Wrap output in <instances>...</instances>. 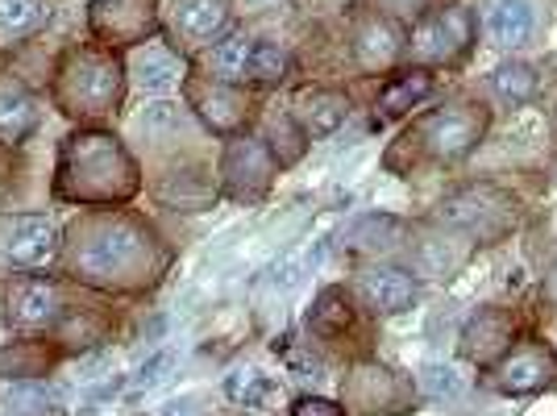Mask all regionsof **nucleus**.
<instances>
[{
	"mask_svg": "<svg viewBox=\"0 0 557 416\" xmlns=\"http://www.w3.org/2000/svg\"><path fill=\"white\" fill-rule=\"evenodd\" d=\"M71 267L96 287H138L159 276L163 250L154 233L129 217H92L79 230Z\"/></svg>",
	"mask_w": 557,
	"mask_h": 416,
	"instance_id": "nucleus-1",
	"label": "nucleus"
},
{
	"mask_svg": "<svg viewBox=\"0 0 557 416\" xmlns=\"http://www.w3.org/2000/svg\"><path fill=\"white\" fill-rule=\"evenodd\" d=\"M138 187L134 159L116 146L109 134H79L63 146V167H59V192L79 205H113L129 200Z\"/></svg>",
	"mask_w": 557,
	"mask_h": 416,
	"instance_id": "nucleus-2",
	"label": "nucleus"
},
{
	"mask_svg": "<svg viewBox=\"0 0 557 416\" xmlns=\"http://www.w3.org/2000/svg\"><path fill=\"white\" fill-rule=\"evenodd\" d=\"M487 121L491 117L483 105H474V100H454V105H445L437 113L420 117L417 130L404 138V146L429 162H458L483 142Z\"/></svg>",
	"mask_w": 557,
	"mask_h": 416,
	"instance_id": "nucleus-3",
	"label": "nucleus"
},
{
	"mask_svg": "<svg viewBox=\"0 0 557 416\" xmlns=\"http://www.w3.org/2000/svg\"><path fill=\"white\" fill-rule=\"evenodd\" d=\"M59 100L67 113L100 117L121 100V63L100 50H79L71 54L63 75H59Z\"/></svg>",
	"mask_w": 557,
	"mask_h": 416,
	"instance_id": "nucleus-4",
	"label": "nucleus"
},
{
	"mask_svg": "<svg viewBox=\"0 0 557 416\" xmlns=\"http://www.w3.org/2000/svg\"><path fill=\"white\" fill-rule=\"evenodd\" d=\"M437 217L445 225L479 237V242H499L516 225V196L495 184H470L454 196H445Z\"/></svg>",
	"mask_w": 557,
	"mask_h": 416,
	"instance_id": "nucleus-5",
	"label": "nucleus"
},
{
	"mask_svg": "<svg viewBox=\"0 0 557 416\" xmlns=\"http://www.w3.org/2000/svg\"><path fill=\"white\" fill-rule=\"evenodd\" d=\"M470 42H474V17L462 4H445L412 29V54L420 63H458Z\"/></svg>",
	"mask_w": 557,
	"mask_h": 416,
	"instance_id": "nucleus-6",
	"label": "nucleus"
},
{
	"mask_svg": "<svg viewBox=\"0 0 557 416\" xmlns=\"http://www.w3.org/2000/svg\"><path fill=\"white\" fill-rule=\"evenodd\" d=\"M557 379V354L541 342H524V346L508 350L495 367H491V383L504 395H536L545 392Z\"/></svg>",
	"mask_w": 557,
	"mask_h": 416,
	"instance_id": "nucleus-7",
	"label": "nucleus"
},
{
	"mask_svg": "<svg viewBox=\"0 0 557 416\" xmlns=\"http://www.w3.org/2000/svg\"><path fill=\"white\" fill-rule=\"evenodd\" d=\"M221 175H225L230 196H237V200H258L271 187L275 155L258 138H233L230 150H225V162H221Z\"/></svg>",
	"mask_w": 557,
	"mask_h": 416,
	"instance_id": "nucleus-8",
	"label": "nucleus"
},
{
	"mask_svg": "<svg viewBox=\"0 0 557 416\" xmlns=\"http://www.w3.org/2000/svg\"><path fill=\"white\" fill-rule=\"evenodd\" d=\"M408 395H412L408 379H399L392 367H379V363H362L346 379V400L354 408H362V413L371 416L404 413L408 408Z\"/></svg>",
	"mask_w": 557,
	"mask_h": 416,
	"instance_id": "nucleus-9",
	"label": "nucleus"
},
{
	"mask_svg": "<svg viewBox=\"0 0 557 416\" xmlns=\"http://www.w3.org/2000/svg\"><path fill=\"white\" fill-rule=\"evenodd\" d=\"M0 255L13 267H47L59 255V230L47 217H13L4 221V237H0Z\"/></svg>",
	"mask_w": 557,
	"mask_h": 416,
	"instance_id": "nucleus-10",
	"label": "nucleus"
},
{
	"mask_svg": "<svg viewBox=\"0 0 557 416\" xmlns=\"http://www.w3.org/2000/svg\"><path fill=\"white\" fill-rule=\"evenodd\" d=\"M59 313H63V296L47 279H17L4 287V321L13 329H42L59 321Z\"/></svg>",
	"mask_w": 557,
	"mask_h": 416,
	"instance_id": "nucleus-11",
	"label": "nucleus"
},
{
	"mask_svg": "<svg viewBox=\"0 0 557 416\" xmlns=\"http://www.w3.org/2000/svg\"><path fill=\"white\" fill-rule=\"evenodd\" d=\"M187 96H191V109L205 117V125L216 130V134H237L250 117V100L237 93L233 84H209V79H191L187 84Z\"/></svg>",
	"mask_w": 557,
	"mask_h": 416,
	"instance_id": "nucleus-12",
	"label": "nucleus"
},
{
	"mask_svg": "<svg viewBox=\"0 0 557 416\" xmlns=\"http://www.w3.org/2000/svg\"><path fill=\"white\" fill-rule=\"evenodd\" d=\"M511 346V317L504 308H479L462 329V354L479 367L499 363Z\"/></svg>",
	"mask_w": 557,
	"mask_h": 416,
	"instance_id": "nucleus-13",
	"label": "nucleus"
},
{
	"mask_svg": "<svg viewBox=\"0 0 557 416\" xmlns=\"http://www.w3.org/2000/svg\"><path fill=\"white\" fill-rule=\"evenodd\" d=\"M404 29L392 22V17H367L354 34V59L362 71H383L395 68V59L404 54Z\"/></svg>",
	"mask_w": 557,
	"mask_h": 416,
	"instance_id": "nucleus-14",
	"label": "nucleus"
},
{
	"mask_svg": "<svg viewBox=\"0 0 557 416\" xmlns=\"http://www.w3.org/2000/svg\"><path fill=\"white\" fill-rule=\"evenodd\" d=\"M92 25L109 42H138L154 25V0H104L96 9Z\"/></svg>",
	"mask_w": 557,
	"mask_h": 416,
	"instance_id": "nucleus-15",
	"label": "nucleus"
},
{
	"mask_svg": "<svg viewBox=\"0 0 557 416\" xmlns=\"http://www.w3.org/2000/svg\"><path fill=\"white\" fill-rule=\"evenodd\" d=\"M483 29L499 50H516L533 38V4L529 0H483Z\"/></svg>",
	"mask_w": 557,
	"mask_h": 416,
	"instance_id": "nucleus-16",
	"label": "nucleus"
},
{
	"mask_svg": "<svg viewBox=\"0 0 557 416\" xmlns=\"http://www.w3.org/2000/svg\"><path fill=\"white\" fill-rule=\"evenodd\" d=\"M362 301L371 304L374 313H383V317H395V313H408L412 304H417V279L408 276V271H395V267H374L362 276Z\"/></svg>",
	"mask_w": 557,
	"mask_h": 416,
	"instance_id": "nucleus-17",
	"label": "nucleus"
},
{
	"mask_svg": "<svg viewBox=\"0 0 557 416\" xmlns=\"http://www.w3.org/2000/svg\"><path fill=\"white\" fill-rule=\"evenodd\" d=\"M230 25V0H180L175 9V34L187 47H205Z\"/></svg>",
	"mask_w": 557,
	"mask_h": 416,
	"instance_id": "nucleus-18",
	"label": "nucleus"
},
{
	"mask_svg": "<svg viewBox=\"0 0 557 416\" xmlns=\"http://www.w3.org/2000/svg\"><path fill=\"white\" fill-rule=\"evenodd\" d=\"M349 117V100L333 88H312L296 100V121L308 138H329L342 130V121Z\"/></svg>",
	"mask_w": 557,
	"mask_h": 416,
	"instance_id": "nucleus-19",
	"label": "nucleus"
},
{
	"mask_svg": "<svg viewBox=\"0 0 557 416\" xmlns=\"http://www.w3.org/2000/svg\"><path fill=\"white\" fill-rule=\"evenodd\" d=\"M38 130V105L22 88H0V142L17 146Z\"/></svg>",
	"mask_w": 557,
	"mask_h": 416,
	"instance_id": "nucleus-20",
	"label": "nucleus"
},
{
	"mask_svg": "<svg viewBox=\"0 0 557 416\" xmlns=\"http://www.w3.org/2000/svg\"><path fill=\"white\" fill-rule=\"evenodd\" d=\"M429 93H433V75H429L424 68L408 71V75H399L395 84H387V88H383V96H379V117L408 113V109H417Z\"/></svg>",
	"mask_w": 557,
	"mask_h": 416,
	"instance_id": "nucleus-21",
	"label": "nucleus"
},
{
	"mask_svg": "<svg viewBox=\"0 0 557 416\" xmlns=\"http://www.w3.org/2000/svg\"><path fill=\"white\" fill-rule=\"evenodd\" d=\"M255 42H258V38L230 34L225 42H216V50H212V71H216L225 84L246 79V71H250V54H255Z\"/></svg>",
	"mask_w": 557,
	"mask_h": 416,
	"instance_id": "nucleus-22",
	"label": "nucleus"
},
{
	"mask_svg": "<svg viewBox=\"0 0 557 416\" xmlns=\"http://www.w3.org/2000/svg\"><path fill=\"white\" fill-rule=\"evenodd\" d=\"M354 325V313H349V301L342 287H325L317 304H312V329L325 333V338H337Z\"/></svg>",
	"mask_w": 557,
	"mask_h": 416,
	"instance_id": "nucleus-23",
	"label": "nucleus"
},
{
	"mask_svg": "<svg viewBox=\"0 0 557 416\" xmlns=\"http://www.w3.org/2000/svg\"><path fill=\"white\" fill-rule=\"evenodd\" d=\"M491 84H495V93L499 100H508V105H524V100H533L536 96V71L529 63H499L495 75H491Z\"/></svg>",
	"mask_w": 557,
	"mask_h": 416,
	"instance_id": "nucleus-24",
	"label": "nucleus"
},
{
	"mask_svg": "<svg viewBox=\"0 0 557 416\" xmlns=\"http://www.w3.org/2000/svg\"><path fill=\"white\" fill-rule=\"evenodd\" d=\"M304 138H308V134H304L292 117H283V113L267 117V142H271V155H275L278 167H292V162L300 159Z\"/></svg>",
	"mask_w": 557,
	"mask_h": 416,
	"instance_id": "nucleus-25",
	"label": "nucleus"
},
{
	"mask_svg": "<svg viewBox=\"0 0 557 416\" xmlns=\"http://www.w3.org/2000/svg\"><path fill=\"white\" fill-rule=\"evenodd\" d=\"M42 22H47V4L42 0H0V34L4 38L34 34Z\"/></svg>",
	"mask_w": 557,
	"mask_h": 416,
	"instance_id": "nucleus-26",
	"label": "nucleus"
},
{
	"mask_svg": "<svg viewBox=\"0 0 557 416\" xmlns=\"http://www.w3.org/2000/svg\"><path fill=\"white\" fill-rule=\"evenodd\" d=\"M134 75H138V84L146 93H163V88H171L184 75V68L166 50H146L138 59V68H134Z\"/></svg>",
	"mask_w": 557,
	"mask_h": 416,
	"instance_id": "nucleus-27",
	"label": "nucleus"
},
{
	"mask_svg": "<svg viewBox=\"0 0 557 416\" xmlns=\"http://www.w3.org/2000/svg\"><path fill=\"white\" fill-rule=\"evenodd\" d=\"M225 395H230L233 404H246V408H258V404H267L275 388L267 383V375H258V370H233L230 379H225Z\"/></svg>",
	"mask_w": 557,
	"mask_h": 416,
	"instance_id": "nucleus-28",
	"label": "nucleus"
},
{
	"mask_svg": "<svg viewBox=\"0 0 557 416\" xmlns=\"http://www.w3.org/2000/svg\"><path fill=\"white\" fill-rule=\"evenodd\" d=\"M246 79H255V84H283L287 79V54L275 42H255Z\"/></svg>",
	"mask_w": 557,
	"mask_h": 416,
	"instance_id": "nucleus-29",
	"label": "nucleus"
},
{
	"mask_svg": "<svg viewBox=\"0 0 557 416\" xmlns=\"http://www.w3.org/2000/svg\"><path fill=\"white\" fill-rule=\"evenodd\" d=\"M47 350L29 346V342H22V346L4 350L0 354V370L9 375V379H34V375H42L47 370Z\"/></svg>",
	"mask_w": 557,
	"mask_h": 416,
	"instance_id": "nucleus-30",
	"label": "nucleus"
},
{
	"mask_svg": "<svg viewBox=\"0 0 557 416\" xmlns=\"http://www.w3.org/2000/svg\"><path fill=\"white\" fill-rule=\"evenodd\" d=\"M420 388L429 395H437V400H445V395H462V379L449 367H424L420 370Z\"/></svg>",
	"mask_w": 557,
	"mask_h": 416,
	"instance_id": "nucleus-31",
	"label": "nucleus"
},
{
	"mask_svg": "<svg viewBox=\"0 0 557 416\" xmlns=\"http://www.w3.org/2000/svg\"><path fill=\"white\" fill-rule=\"evenodd\" d=\"M138 125L146 134H159V130H175V125H184V113H180V105H146V113L138 117Z\"/></svg>",
	"mask_w": 557,
	"mask_h": 416,
	"instance_id": "nucleus-32",
	"label": "nucleus"
},
{
	"mask_svg": "<svg viewBox=\"0 0 557 416\" xmlns=\"http://www.w3.org/2000/svg\"><path fill=\"white\" fill-rule=\"evenodd\" d=\"M171 363H175V354H171V350L150 354V358L138 367V375H134V388H154V383H163V370H171Z\"/></svg>",
	"mask_w": 557,
	"mask_h": 416,
	"instance_id": "nucleus-33",
	"label": "nucleus"
},
{
	"mask_svg": "<svg viewBox=\"0 0 557 416\" xmlns=\"http://www.w3.org/2000/svg\"><path fill=\"white\" fill-rule=\"evenodd\" d=\"M292 416H346V408L325 400V395H304V400H296Z\"/></svg>",
	"mask_w": 557,
	"mask_h": 416,
	"instance_id": "nucleus-34",
	"label": "nucleus"
},
{
	"mask_svg": "<svg viewBox=\"0 0 557 416\" xmlns=\"http://www.w3.org/2000/svg\"><path fill=\"white\" fill-rule=\"evenodd\" d=\"M163 416H209L205 408H200V400H175V404H166V413Z\"/></svg>",
	"mask_w": 557,
	"mask_h": 416,
	"instance_id": "nucleus-35",
	"label": "nucleus"
},
{
	"mask_svg": "<svg viewBox=\"0 0 557 416\" xmlns=\"http://www.w3.org/2000/svg\"><path fill=\"white\" fill-rule=\"evenodd\" d=\"M387 13H395V17H404V13H417L424 0H379Z\"/></svg>",
	"mask_w": 557,
	"mask_h": 416,
	"instance_id": "nucleus-36",
	"label": "nucleus"
},
{
	"mask_svg": "<svg viewBox=\"0 0 557 416\" xmlns=\"http://www.w3.org/2000/svg\"><path fill=\"white\" fill-rule=\"evenodd\" d=\"M246 4H250V9H258V4H267V0H246Z\"/></svg>",
	"mask_w": 557,
	"mask_h": 416,
	"instance_id": "nucleus-37",
	"label": "nucleus"
},
{
	"mask_svg": "<svg viewBox=\"0 0 557 416\" xmlns=\"http://www.w3.org/2000/svg\"><path fill=\"white\" fill-rule=\"evenodd\" d=\"M237 416H246V413H237Z\"/></svg>",
	"mask_w": 557,
	"mask_h": 416,
	"instance_id": "nucleus-38",
	"label": "nucleus"
}]
</instances>
